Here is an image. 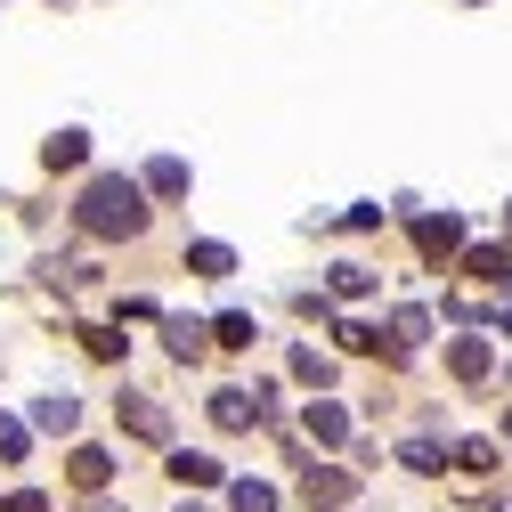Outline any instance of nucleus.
<instances>
[{
  "instance_id": "1a4fd4ad",
  "label": "nucleus",
  "mask_w": 512,
  "mask_h": 512,
  "mask_svg": "<svg viewBox=\"0 0 512 512\" xmlns=\"http://www.w3.org/2000/svg\"><path fill=\"white\" fill-rule=\"evenodd\" d=\"M423 342H431V309L399 301V309H391V358H407V350H423Z\"/></svg>"
},
{
  "instance_id": "f03ea898",
  "label": "nucleus",
  "mask_w": 512,
  "mask_h": 512,
  "mask_svg": "<svg viewBox=\"0 0 512 512\" xmlns=\"http://www.w3.org/2000/svg\"><path fill=\"white\" fill-rule=\"evenodd\" d=\"M114 415H122V431H131V439H147V447H171V415H163L147 391H122V399H114Z\"/></svg>"
},
{
  "instance_id": "b1692460",
  "label": "nucleus",
  "mask_w": 512,
  "mask_h": 512,
  "mask_svg": "<svg viewBox=\"0 0 512 512\" xmlns=\"http://www.w3.org/2000/svg\"><path fill=\"white\" fill-rule=\"evenodd\" d=\"M25 447H33V423L0 415V464H25Z\"/></svg>"
},
{
  "instance_id": "9d476101",
  "label": "nucleus",
  "mask_w": 512,
  "mask_h": 512,
  "mask_svg": "<svg viewBox=\"0 0 512 512\" xmlns=\"http://www.w3.org/2000/svg\"><path fill=\"white\" fill-rule=\"evenodd\" d=\"M204 342H212V326H196V317H163V350H171L179 366H196Z\"/></svg>"
},
{
  "instance_id": "f8f14e48",
  "label": "nucleus",
  "mask_w": 512,
  "mask_h": 512,
  "mask_svg": "<svg viewBox=\"0 0 512 512\" xmlns=\"http://www.w3.org/2000/svg\"><path fill=\"white\" fill-rule=\"evenodd\" d=\"M139 187H147V196H163V204H171V196H187V163H179V155H155V163L139 171Z\"/></svg>"
},
{
  "instance_id": "412c9836",
  "label": "nucleus",
  "mask_w": 512,
  "mask_h": 512,
  "mask_svg": "<svg viewBox=\"0 0 512 512\" xmlns=\"http://www.w3.org/2000/svg\"><path fill=\"white\" fill-rule=\"evenodd\" d=\"M293 382H309V391H326V382H334V358H326V350H293Z\"/></svg>"
},
{
  "instance_id": "f257e3e1",
  "label": "nucleus",
  "mask_w": 512,
  "mask_h": 512,
  "mask_svg": "<svg viewBox=\"0 0 512 512\" xmlns=\"http://www.w3.org/2000/svg\"><path fill=\"white\" fill-rule=\"evenodd\" d=\"M147 187L139 179H122V171H98L90 187H82V204H74V228L82 236H98V244H131L139 228H147Z\"/></svg>"
},
{
  "instance_id": "f3484780",
  "label": "nucleus",
  "mask_w": 512,
  "mask_h": 512,
  "mask_svg": "<svg viewBox=\"0 0 512 512\" xmlns=\"http://www.w3.org/2000/svg\"><path fill=\"white\" fill-rule=\"evenodd\" d=\"M399 464H407L415 480H439V472H447V447H439V439H407V447H399Z\"/></svg>"
},
{
  "instance_id": "6e6552de",
  "label": "nucleus",
  "mask_w": 512,
  "mask_h": 512,
  "mask_svg": "<svg viewBox=\"0 0 512 512\" xmlns=\"http://www.w3.org/2000/svg\"><path fill=\"white\" fill-rule=\"evenodd\" d=\"M301 431H309L317 447H342V439H350V415H342L334 399H309V407H301Z\"/></svg>"
},
{
  "instance_id": "dca6fc26",
  "label": "nucleus",
  "mask_w": 512,
  "mask_h": 512,
  "mask_svg": "<svg viewBox=\"0 0 512 512\" xmlns=\"http://www.w3.org/2000/svg\"><path fill=\"white\" fill-rule=\"evenodd\" d=\"M187 269H196V277H236V252L220 236H204V244H187Z\"/></svg>"
},
{
  "instance_id": "7ed1b4c3",
  "label": "nucleus",
  "mask_w": 512,
  "mask_h": 512,
  "mask_svg": "<svg viewBox=\"0 0 512 512\" xmlns=\"http://www.w3.org/2000/svg\"><path fill=\"white\" fill-rule=\"evenodd\" d=\"M415 252H423L431 269L456 261V252H464V220H456V212H423V220H415Z\"/></svg>"
},
{
  "instance_id": "4be33fe9",
  "label": "nucleus",
  "mask_w": 512,
  "mask_h": 512,
  "mask_svg": "<svg viewBox=\"0 0 512 512\" xmlns=\"http://www.w3.org/2000/svg\"><path fill=\"white\" fill-rule=\"evenodd\" d=\"M252 334H261V326H252V317H244V309H228V317H220V326H212V342H220V350H252Z\"/></svg>"
},
{
  "instance_id": "0eeeda50",
  "label": "nucleus",
  "mask_w": 512,
  "mask_h": 512,
  "mask_svg": "<svg viewBox=\"0 0 512 512\" xmlns=\"http://www.w3.org/2000/svg\"><path fill=\"white\" fill-rule=\"evenodd\" d=\"M447 374H456V382H488L496 374V350L480 334H456V342H447Z\"/></svg>"
},
{
  "instance_id": "cd10ccee",
  "label": "nucleus",
  "mask_w": 512,
  "mask_h": 512,
  "mask_svg": "<svg viewBox=\"0 0 512 512\" xmlns=\"http://www.w3.org/2000/svg\"><path fill=\"white\" fill-rule=\"evenodd\" d=\"M472 9H488V0H472Z\"/></svg>"
},
{
  "instance_id": "a211bd4d",
  "label": "nucleus",
  "mask_w": 512,
  "mask_h": 512,
  "mask_svg": "<svg viewBox=\"0 0 512 512\" xmlns=\"http://www.w3.org/2000/svg\"><path fill=\"white\" fill-rule=\"evenodd\" d=\"M326 293H334V301H366V293H374V269H366V261H342V269L326 277Z\"/></svg>"
},
{
  "instance_id": "5701e85b",
  "label": "nucleus",
  "mask_w": 512,
  "mask_h": 512,
  "mask_svg": "<svg viewBox=\"0 0 512 512\" xmlns=\"http://www.w3.org/2000/svg\"><path fill=\"white\" fill-rule=\"evenodd\" d=\"M334 334H342V350H350V358H374V350H382V326H358V317H342Z\"/></svg>"
},
{
  "instance_id": "423d86ee",
  "label": "nucleus",
  "mask_w": 512,
  "mask_h": 512,
  "mask_svg": "<svg viewBox=\"0 0 512 512\" xmlns=\"http://www.w3.org/2000/svg\"><path fill=\"white\" fill-rule=\"evenodd\" d=\"M163 472H171L179 488H220V480H228V464L204 456V447H171V464H163Z\"/></svg>"
},
{
  "instance_id": "20e7f679",
  "label": "nucleus",
  "mask_w": 512,
  "mask_h": 512,
  "mask_svg": "<svg viewBox=\"0 0 512 512\" xmlns=\"http://www.w3.org/2000/svg\"><path fill=\"white\" fill-rule=\"evenodd\" d=\"M350 488H358V480H350L342 464H301V496H309V512H342Z\"/></svg>"
},
{
  "instance_id": "c85d7f7f",
  "label": "nucleus",
  "mask_w": 512,
  "mask_h": 512,
  "mask_svg": "<svg viewBox=\"0 0 512 512\" xmlns=\"http://www.w3.org/2000/svg\"><path fill=\"white\" fill-rule=\"evenodd\" d=\"M57 9H66V0H57Z\"/></svg>"
},
{
  "instance_id": "a878e982",
  "label": "nucleus",
  "mask_w": 512,
  "mask_h": 512,
  "mask_svg": "<svg viewBox=\"0 0 512 512\" xmlns=\"http://www.w3.org/2000/svg\"><path fill=\"white\" fill-rule=\"evenodd\" d=\"M0 512H49V496H41V488H9V496H0Z\"/></svg>"
},
{
  "instance_id": "39448f33",
  "label": "nucleus",
  "mask_w": 512,
  "mask_h": 512,
  "mask_svg": "<svg viewBox=\"0 0 512 512\" xmlns=\"http://www.w3.org/2000/svg\"><path fill=\"white\" fill-rule=\"evenodd\" d=\"M261 415H269L261 391H236V382H220V391H212V423H220V431H252Z\"/></svg>"
},
{
  "instance_id": "aec40b11",
  "label": "nucleus",
  "mask_w": 512,
  "mask_h": 512,
  "mask_svg": "<svg viewBox=\"0 0 512 512\" xmlns=\"http://www.w3.org/2000/svg\"><path fill=\"white\" fill-rule=\"evenodd\" d=\"M228 512H277V488L269 480H228Z\"/></svg>"
},
{
  "instance_id": "4468645a",
  "label": "nucleus",
  "mask_w": 512,
  "mask_h": 512,
  "mask_svg": "<svg viewBox=\"0 0 512 512\" xmlns=\"http://www.w3.org/2000/svg\"><path fill=\"white\" fill-rule=\"evenodd\" d=\"M464 269H472L480 285H512V244H480V252H464Z\"/></svg>"
},
{
  "instance_id": "bb28decb",
  "label": "nucleus",
  "mask_w": 512,
  "mask_h": 512,
  "mask_svg": "<svg viewBox=\"0 0 512 512\" xmlns=\"http://www.w3.org/2000/svg\"><path fill=\"white\" fill-rule=\"evenodd\" d=\"M504 228H512V204H504Z\"/></svg>"
},
{
  "instance_id": "393cba45",
  "label": "nucleus",
  "mask_w": 512,
  "mask_h": 512,
  "mask_svg": "<svg viewBox=\"0 0 512 512\" xmlns=\"http://www.w3.org/2000/svg\"><path fill=\"white\" fill-rule=\"evenodd\" d=\"M82 350H90V358H122V334H106V326H82Z\"/></svg>"
},
{
  "instance_id": "6ab92c4d",
  "label": "nucleus",
  "mask_w": 512,
  "mask_h": 512,
  "mask_svg": "<svg viewBox=\"0 0 512 512\" xmlns=\"http://www.w3.org/2000/svg\"><path fill=\"white\" fill-rule=\"evenodd\" d=\"M74 488H106V472H114V456H106V447H74Z\"/></svg>"
},
{
  "instance_id": "2eb2a0df",
  "label": "nucleus",
  "mask_w": 512,
  "mask_h": 512,
  "mask_svg": "<svg viewBox=\"0 0 512 512\" xmlns=\"http://www.w3.org/2000/svg\"><path fill=\"white\" fill-rule=\"evenodd\" d=\"M41 163H49V171H82V163H90V131H57V139L41 147Z\"/></svg>"
},
{
  "instance_id": "9b49d317",
  "label": "nucleus",
  "mask_w": 512,
  "mask_h": 512,
  "mask_svg": "<svg viewBox=\"0 0 512 512\" xmlns=\"http://www.w3.org/2000/svg\"><path fill=\"white\" fill-rule=\"evenodd\" d=\"M82 423V399L74 391H49V399H33V431H57V439H66Z\"/></svg>"
},
{
  "instance_id": "ddd939ff",
  "label": "nucleus",
  "mask_w": 512,
  "mask_h": 512,
  "mask_svg": "<svg viewBox=\"0 0 512 512\" xmlns=\"http://www.w3.org/2000/svg\"><path fill=\"white\" fill-rule=\"evenodd\" d=\"M447 464H456L464 480H488L496 472V439H456V447H447Z\"/></svg>"
}]
</instances>
